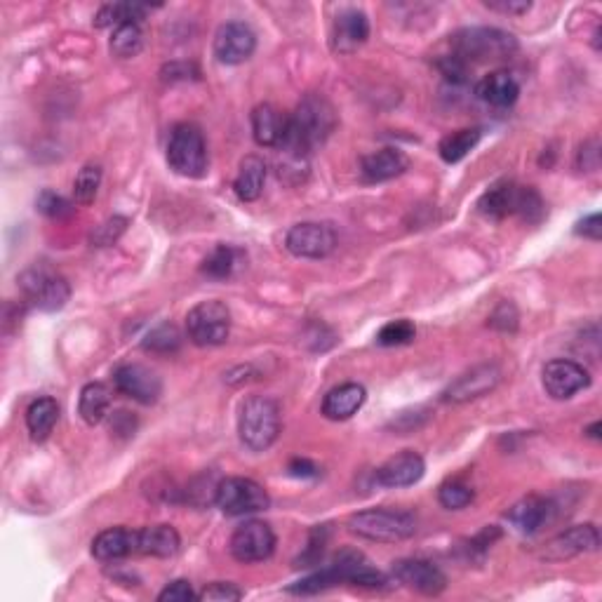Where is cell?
<instances>
[{
  "label": "cell",
  "mask_w": 602,
  "mask_h": 602,
  "mask_svg": "<svg viewBox=\"0 0 602 602\" xmlns=\"http://www.w3.org/2000/svg\"><path fill=\"white\" fill-rule=\"evenodd\" d=\"M334 127H337V113L332 104L320 95L304 97L297 111L287 118V137L280 151L306 158L330 139Z\"/></svg>",
  "instance_id": "cell-1"
},
{
  "label": "cell",
  "mask_w": 602,
  "mask_h": 602,
  "mask_svg": "<svg viewBox=\"0 0 602 602\" xmlns=\"http://www.w3.org/2000/svg\"><path fill=\"white\" fill-rule=\"evenodd\" d=\"M450 48L452 55L466 64L501 62L518 52V40L508 31L471 26V29H461L450 36Z\"/></svg>",
  "instance_id": "cell-2"
},
{
  "label": "cell",
  "mask_w": 602,
  "mask_h": 602,
  "mask_svg": "<svg viewBox=\"0 0 602 602\" xmlns=\"http://www.w3.org/2000/svg\"><path fill=\"white\" fill-rule=\"evenodd\" d=\"M478 210L490 219H504L518 214L527 224H539L544 219V200L532 186H518L515 182H499L478 200Z\"/></svg>",
  "instance_id": "cell-3"
},
{
  "label": "cell",
  "mask_w": 602,
  "mask_h": 602,
  "mask_svg": "<svg viewBox=\"0 0 602 602\" xmlns=\"http://www.w3.org/2000/svg\"><path fill=\"white\" fill-rule=\"evenodd\" d=\"M238 433L247 450L266 452L280 436V405L269 396H252L240 407Z\"/></svg>",
  "instance_id": "cell-4"
},
{
  "label": "cell",
  "mask_w": 602,
  "mask_h": 602,
  "mask_svg": "<svg viewBox=\"0 0 602 602\" xmlns=\"http://www.w3.org/2000/svg\"><path fill=\"white\" fill-rule=\"evenodd\" d=\"M349 527L353 534L363 539L396 544L417 532V518L410 511H396V508H367V511L351 515Z\"/></svg>",
  "instance_id": "cell-5"
},
{
  "label": "cell",
  "mask_w": 602,
  "mask_h": 602,
  "mask_svg": "<svg viewBox=\"0 0 602 602\" xmlns=\"http://www.w3.org/2000/svg\"><path fill=\"white\" fill-rule=\"evenodd\" d=\"M167 163L177 175L200 179L207 175V146L196 125L182 123L172 130L167 144Z\"/></svg>",
  "instance_id": "cell-6"
},
{
  "label": "cell",
  "mask_w": 602,
  "mask_h": 602,
  "mask_svg": "<svg viewBox=\"0 0 602 602\" xmlns=\"http://www.w3.org/2000/svg\"><path fill=\"white\" fill-rule=\"evenodd\" d=\"M186 332L196 346H222L231 334V311L224 301H200L186 316Z\"/></svg>",
  "instance_id": "cell-7"
},
{
  "label": "cell",
  "mask_w": 602,
  "mask_h": 602,
  "mask_svg": "<svg viewBox=\"0 0 602 602\" xmlns=\"http://www.w3.org/2000/svg\"><path fill=\"white\" fill-rule=\"evenodd\" d=\"M19 287H22L24 297L45 313L62 311L66 301L71 299V287L66 278L50 271L48 266H31L29 271H24L19 278Z\"/></svg>",
  "instance_id": "cell-8"
},
{
  "label": "cell",
  "mask_w": 602,
  "mask_h": 602,
  "mask_svg": "<svg viewBox=\"0 0 602 602\" xmlns=\"http://www.w3.org/2000/svg\"><path fill=\"white\" fill-rule=\"evenodd\" d=\"M214 504L226 515H250L266 511L271 499L264 487L250 478H226L217 485Z\"/></svg>",
  "instance_id": "cell-9"
},
{
  "label": "cell",
  "mask_w": 602,
  "mask_h": 602,
  "mask_svg": "<svg viewBox=\"0 0 602 602\" xmlns=\"http://www.w3.org/2000/svg\"><path fill=\"white\" fill-rule=\"evenodd\" d=\"M273 551H276V534L262 520H247L233 532L231 555L238 563H262L271 558Z\"/></svg>",
  "instance_id": "cell-10"
},
{
  "label": "cell",
  "mask_w": 602,
  "mask_h": 602,
  "mask_svg": "<svg viewBox=\"0 0 602 602\" xmlns=\"http://www.w3.org/2000/svg\"><path fill=\"white\" fill-rule=\"evenodd\" d=\"M285 247L294 257L325 259L337 247V233H334L330 224L304 222L287 231Z\"/></svg>",
  "instance_id": "cell-11"
},
{
  "label": "cell",
  "mask_w": 602,
  "mask_h": 602,
  "mask_svg": "<svg viewBox=\"0 0 602 602\" xmlns=\"http://www.w3.org/2000/svg\"><path fill=\"white\" fill-rule=\"evenodd\" d=\"M600 546V534L595 525H574L570 530L560 532L558 537L546 541L541 558L551 563H563V560L577 558L581 553H593Z\"/></svg>",
  "instance_id": "cell-12"
},
{
  "label": "cell",
  "mask_w": 602,
  "mask_h": 602,
  "mask_svg": "<svg viewBox=\"0 0 602 602\" xmlns=\"http://www.w3.org/2000/svg\"><path fill=\"white\" fill-rule=\"evenodd\" d=\"M501 381V370L497 365H478L473 370L461 374L459 379H454L450 386L443 391L445 403H471L492 393Z\"/></svg>",
  "instance_id": "cell-13"
},
{
  "label": "cell",
  "mask_w": 602,
  "mask_h": 602,
  "mask_svg": "<svg viewBox=\"0 0 602 602\" xmlns=\"http://www.w3.org/2000/svg\"><path fill=\"white\" fill-rule=\"evenodd\" d=\"M544 389L553 400H570L591 386L586 367L574 363V360H551L544 367Z\"/></svg>",
  "instance_id": "cell-14"
},
{
  "label": "cell",
  "mask_w": 602,
  "mask_h": 602,
  "mask_svg": "<svg viewBox=\"0 0 602 602\" xmlns=\"http://www.w3.org/2000/svg\"><path fill=\"white\" fill-rule=\"evenodd\" d=\"M257 50V36L250 26L243 22H229L219 26L214 36V57L222 64L236 66L247 62Z\"/></svg>",
  "instance_id": "cell-15"
},
{
  "label": "cell",
  "mask_w": 602,
  "mask_h": 602,
  "mask_svg": "<svg viewBox=\"0 0 602 602\" xmlns=\"http://www.w3.org/2000/svg\"><path fill=\"white\" fill-rule=\"evenodd\" d=\"M113 381H116V389L123 396L137 400L142 405H153L163 393V381H160L158 374L137 363L120 365L116 374H113Z\"/></svg>",
  "instance_id": "cell-16"
},
{
  "label": "cell",
  "mask_w": 602,
  "mask_h": 602,
  "mask_svg": "<svg viewBox=\"0 0 602 602\" xmlns=\"http://www.w3.org/2000/svg\"><path fill=\"white\" fill-rule=\"evenodd\" d=\"M393 574H396L400 584H405L407 588H412V591L424 595H438L447 588L445 574L440 572V567L428 563V560H398V563L393 565Z\"/></svg>",
  "instance_id": "cell-17"
},
{
  "label": "cell",
  "mask_w": 602,
  "mask_h": 602,
  "mask_svg": "<svg viewBox=\"0 0 602 602\" xmlns=\"http://www.w3.org/2000/svg\"><path fill=\"white\" fill-rule=\"evenodd\" d=\"M426 473V464L424 459L419 457L417 452L405 450L391 457L389 461H384L374 473V480L381 487H410L414 483H419Z\"/></svg>",
  "instance_id": "cell-18"
},
{
  "label": "cell",
  "mask_w": 602,
  "mask_h": 602,
  "mask_svg": "<svg viewBox=\"0 0 602 602\" xmlns=\"http://www.w3.org/2000/svg\"><path fill=\"white\" fill-rule=\"evenodd\" d=\"M370 36V19L363 10H344L334 19L332 26V48L341 55H351Z\"/></svg>",
  "instance_id": "cell-19"
},
{
  "label": "cell",
  "mask_w": 602,
  "mask_h": 602,
  "mask_svg": "<svg viewBox=\"0 0 602 602\" xmlns=\"http://www.w3.org/2000/svg\"><path fill=\"white\" fill-rule=\"evenodd\" d=\"M287 118L290 116H283L276 106L259 104L252 111L254 142L259 146H266V149H280L287 137Z\"/></svg>",
  "instance_id": "cell-20"
},
{
  "label": "cell",
  "mask_w": 602,
  "mask_h": 602,
  "mask_svg": "<svg viewBox=\"0 0 602 602\" xmlns=\"http://www.w3.org/2000/svg\"><path fill=\"white\" fill-rule=\"evenodd\" d=\"M553 504L544 497H537V494H530V497L520 499L511 511H508V523H511L515 530L523 534H537L541 527H544L553 515Z\"/></svg>",
  "instance_id": "cell-21"
},
{
  "label": "cell",
  "mask_w": 602,
  "mask_h": 602,
  "mask_svg": "<svg viewBox=\"0 0 602 602\" xmlns=\"http://www.w3.org/2000/svg\"><path fill=\"white\" fill-rule=\"evenodd\" d=\"M476 95L480 102L494 106V109H508L518 102L520 85L508 71H494L476 85Z\"/></svg>",
  "instance_id": "cell-22"
},
{
  "label": "cell",
  "mask_w": 602,
  "mask_h": 602,
  "mask_svg": "<svg viewBox=\"0 0 602 602\" xmlns=\"http://www.w3.org/2000/svg\"><path fill=\"white\" fill-rule=\"evenodd\" d=\"M132 553H137V532L125 527H111L92 541V555L102 563H116Z\"/></svg>",
  "instance_id": "cell-23"
},
{
  "label": "cell",
  "mask_w": 602,
  "mask_h": 602,
  "mask_svg": "<svg viewBox=\"0 0 602 602\" xmlns=\"http://www.w3.org/2000/svg\"><path fill=\"white\" fill-rule=\"evenodd\" d=\"M410 165V160L403 151L398 149H381L377 153H370V156L363 158L360 163V172L367 182L377 184V182H389V179H396L403 175Z\"/></svg>",
  "instance_id": "cell-24"
},
{
  "label": "cell",
  "mask_w": 602,
  "mask_h": 602,
  "mask_svg": "<svg viewBox=\"0 0 602 602\" xmlns=\"http://www.w3.org/2000/svg\"><path fill=\"white\" fill-rule=\"evenodd\" d=\"M182 537L172 525H151L137 530V553L153 558H172L179 553Z\"/></svg>",
  "instance_id": "cell-25"
},
{
  "label": "cell",
  "mask_w": 602,
  "mask_h": 602,
  "mask_svg": "<svg viewBox=\"0 0 602 602\" xmlns=\"http://www.w3.org/2000/svg\"><path fill=\"white\" fill-rule=\"evenodd\" d=\"M367 393L360 384H341L323 400V414L332 421H346L365 405Z\"/></svg>",
  "instance_id": "cell-26"
},
{
  "label": "cell",
  "mask_w": 602,
  "mask_h": 602,
  "mask_svg": "<svg viewBox=\"0 0 602 602\" xmlns=\"http://www.w3.org/2000/svg\"><path fill=\"white\" fill-rule=\"evenodd\" d=\"M266 182V163L259 156H245L240 160L233 191L243 203H254L264 193Z\"/></svg>",
  "instance_id": "cell-27"
},
{
  "label": "cell",
  "mask_w": 602,
  "mask_h": 602,
  "mask_svg": "<svg viewBox=\"0 0 602 602\" xmlns=\"http://www.w3.org/2000/svg\"><path fill=\"white\" fill-rule=\"evenodd\" d=\"M59 421V405L55 398H38L33 400L26 410V428H29L31 438L43 443L45 438H50V433L55 431V424Z\"/></svg>",
  "instance_id": "cell-28"
},
{
  "label": "cell",
  "mask_w": 602,
  "mask_h": 602,
  "mask_svg": "<svg viewBox=\"0 0 602 602\" xmlns=\"http://www.w3.org/2000/svg\"><path fill=\"white\" fill-rule=\"evenodd\" d=\"M109 410H111V389L106 384L95 381V384H88L83 391H80L78 412L85 424L90 426L102 424Z\"/></svg>",
  "instance_id": "cell-29"
},
{
  "label": "cell",
  "mask_w": 602,
  "mask_h": 602,
  "mask_svg": "<svg viewBox=\"0 0 602 602\" xmlns=\"http://www.w3.org/2000/svg\"><path fill=\"white\" fill-rule=\"evenodd\" d=\"M480 137H483V132H480L478 127H466V130L452 132V135L443 137V142L438 144L440 158L450 165L459 163V160H464L468 153L476 149Z\"/></svg>",
  "instance_id": "cell-30"
},
{
  "label": "cell",
  "mask_w": 602,
  "mask_h": 602,
  "mask_svg": "<svg viewBox=\"0 0 602 602\" xmlns=\"http://www.w3.org/2000/svg\"><path fill=\"white\" fill-rule=\"evenodd\" d=\"M149 8L144 5H132V3H111L104 5L102 10L97 12L95 17V26L99 29H109V26H123V24H139L146 17Z\"/></svg>",
  "instance_id": "cell-31"
},
{
  "label": "cell",
  "mask_w": 602,
  "mask_h": 602,
  "mask_svg": "<svg viewBox=\"0 0 602 602\" xmlns=\"http://www.w3.org/2000/svg\"><path fill=\"white\" fill-rule=\"evenodd\" d=\"M144 48V33L139 29V24H123L118 29H113L111 36V52L118 59H132L137 57Z\"/></svg>",
  "instance_id": "cell-32"
},
{
  "label": "cell",
  "mask_w": 602,
  "mask_h": 602,
  "mask_svg": "<svg viewBox=\"0 0 602 602\" xmlns=\"http://www.w3.org/2000/svg\"><path fill=\"white\" fill-rule=\"evenodd\" d=\"M233 269H236V250L229 245L214 247V250L207 254L203 266H200V271H203L207 278H214V280L229 278Z\"/></svg>",
  "instance_id": "cell-33"
},
{
  "label": "cell",
  "mask_w": 602,
  "mask_h": 602,
  "mask_svg": "<svg viewBox=\"0 0 602 602\" xmlns=\"http://www.w3.org/2000/svg\"><path fill=\"white\" fill-rule=\"evenodd\" d=\"M144 351L151 353H160V356H165V353H175L179 351V346H182V334L175 325H158L156 330H151L146 334L144 339Z\"/></svg>",
  "instance_id": "cell-34"
},
{
  "label": "cell",
  "mask_w": 602,
  "mask_h": 602,
  "mask_svg": "<svg viewBox=\"0 0 602 602\" xmlns=\"http://www.w3.org/2000/svg\"><path fill=\"white\" fill-rule=\"evenodd\" d=\"M99 186H102V167L85 165L73 182V198L78 205H90L97 198Z\"/></svg>",
  "instance_id": "cell-35"
},
{
  "label": "cell",
  "mask_w": 602,
  "mask_h": 602,
  "mask_svg": "<svg viewBox=\"0 0 602 602\" xmlns=\"http://www.w3.org/2000/svg\"><path fill=\"white\" fill-rule=\"evenodd\" d=\"M417 334V327H414L410 320H393V323H386L381 327L377 334V344L379 346H403L410 344Z\"/></svg>",
  "instance_id": "cell-36"
},
{
  "label": "cell",
  "mask_w": 602,
  "mask_h": 602,
  "mask_svg": "<svg viewBox=\"0 0 602 602\" xmlns=\"http://www.w3.org/2000/svg\"><path fill=\"white\" fill-rule=\"evenodd\" d=\"M473 497H476V494H473L471 487L464 483H457V480H454V483H445L438 492L440 504H443L447 511H461V508L471 504Z\"/></svg>",
  "instance_id": "cell-37"
},
{
  "label": "cell",
  "mask_w": 602,
  "mask_h": 602,
  "mask_svg": "<svg viewBox=\"0 0 602 602\" xmlns=\"http://www.w3.org/2000/svg\"><path fill=\"white\" fill-rule=\"evenodd\" d=\"M36 210L50 219H64L73 214V205L55 191H43L36 200Z\"/></svg>",
  "instance_id": "cell-38"
},
{
  "label": "cell",
  "mask_w": 602,
  "mask_h": 602,
  "mask_svg": "<svg viewBox=\"0 0 602 602\" xmlns=\"http://www.w3.org/2000/svg\"><path fill=\"white\" fill-rule=\"evenodd\" d=\"M125 229H127V219L125 217H111L109 222H104L95 233H92V245L109 247V245L116 243L120 236H123Z\"/></svg>",
  "instance_id": "cell-39"
},
{
  "label": "cell",
  "mask_w": 602,
  "mask_h": 602,
  "mask_svg": "<svg viewBox=\"0 0 602 602\" xmlns=\"http://www.w3.org/2000/svg\"><path fill=\"white\" fill-rule=\"evenodd\" d=\"M240 598H243V591L233 584H224V581H217V584L205 586L203 591L198 593V600H205V602H233Z\"/></svg>",
  "instance_id": "cell-40"
},
{
  "label": "cell",
  "mask_w": 602,
  "mask_h": 602,
  "mask_svg": "<svg viewBox=\"0 0 602 602\" xmlns=\"http://www.w3.org/2000/svg\"><path fill=\"white\" fill-rule=\"evenodd\" d=\"M490 325L499 332H515L518 330V311L511 301H501L490 316Z\"/></svg>",
  "instance_id": "cell-41"
},
{
  "label": "cell",
  "mask_w": 602,
  "mask_h": 602,
  "mask_svg": "<svg viewBox=\"0 0 602 602\" xmlns=\"http://www.w3.org/2000/svg\"><path fill=\"white\" fill-rule=\"evenodd\" d=\"M438 71L443 73L445 80H450V83H454V85H461L468 80V64L461 62V59L454 55L438 59Z\"/></svg>",
  "instance_id": "cell-42"
},
{
  "label": "cell",
  "mask_w": 602,
  "mask_h": 602,
  "mask_svg": "<svg viewBox=\"0 0 602 602\" xmlns=\"http://www.w3.org/2000/svg\"><path fill=\"white\" fill-rule=\"evenodd\" d=\"M196 598H198V595L193 593L191 584H189V581H184V579L172 581V584L167 586L165 591L158 595L160 602H191V600H196Z\"/></svg>",
  "instance_id": "cell-43"
},
{
  "label": "cell",
  "mask_w": 602,
  "mask_h": 602,
  "mask_svg": "<svg viewBox=\"0 0 602 602\" xmlns=\"http://www.w3.org/2000/svg\"><path fill=\"white\" fill-rule=\"evenodd\" d=\"M160 76L163 80H170V83H175V80H189V78H198L200 71L196 64L189 62H172L163 66V71H160Z\"/></svg>",
  "instance_id": "cell-44"
},
{
  "label": "cell",
  "mask_w": 602,
  "mask_h": 602,
  "mask_svg": "<svg viewBox=\"0 0 602 602\" xmlns=\"http://www.w3.org/2000/svg\"><path fill=\"white\" fill-rule=\"evenodd\" d=\"M577 163H579V170H584V172L598 170V165H600V144H598V139H591V142H586L584 146H581Z\"/></svg>",
  "instance_id": "cell-45"
},
{
  "label": "cell",
  "mask_w": 602,
  "mask_h": 602,
  "mask_svg": "<svg viewBox=\"0 0 602 602\" xmlns=\"http://www.w3.org/2000/svg\"><path fill=\"white\" fill-rule=\"evenodd\" d=\"M487 8L504 12V15H525L532 10L530 0H487Z\"/></svg>",
  "instance_id": "cell-46"
},
{
  "label": "cell",
  "mask_w": 602,
  "mask_h": 602,
  "mask_svg": "<svg viewBox=\"0 0 602 602\" xmlns=\"http://www.w3.org/2000/svg\"><path fill=\"white\" fill-rule=\"evenodd\" d=\"M577 233H579V236L591 238V240H595V243H598V240L602 238V217H600V214H591V217H586L584 222H579Z\"/></svg>",
  "instance_id": "cell-47"
},
{
  "label": "cell",
  "mask_w": 602,
  "mask_h": 602,
  "mask_svg": "<svg viewBox=\"0 0 602 602\" xmlns=\"http://www.w3.org/2000/svg\"><path fill=\"white\" fill-rule=\"evenodd\" d=\"M290 473L297 478H313V476H318V466L311 464L309 459H292Z\"/></svg>",
  "instance_id": "cell-48"
},
{
  "label": "cell",
  "mask_w": 602,
  "mask_h": 602,
  "mask_svg": "<svg viewBox=\"0 0 602 602\" xmlns=\"http://www.w3.org/2000/svg\"><path fill=\"white\" fill-rule=\"evenodd\" d=\"M586 436L591 438H600V421H595L591 428H586Z\"/></svg>",
  "instance_id": "cell-49"
}]
</instances>
